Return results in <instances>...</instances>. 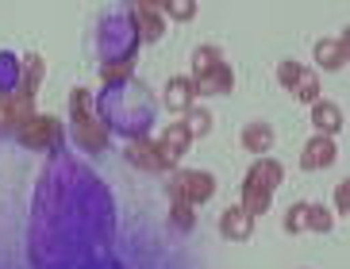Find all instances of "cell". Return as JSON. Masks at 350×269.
I'll return each instance as SVG.
<instances>
[{"label":"cell","mask_w":350,"mask_h":269,"mask_svg":"<svg viewBox=\"0 0 350 269\" xmlns=\"http://www.w3.org/2000/svg\"><path fill=\"white\" fill-rule=\"evenodd\" d=\"M212 193H216V177L200 173V169H185V173H177L174 181H170V197H174L177 204H189V208L212 200Z\"/></svg>","instance_id":"1"},{"label":"cell","mask_w":350,"mask_h":269,"mask_svg":"<svg viewBox=\"0 0 350 269\" xmlns=\"http://www.w3.org/2000/svg\"><path fill=\"white\" fill-rule=\"evenodd\" d=\"M35 119V100L23 93H4L0 96V131H20L23 124Z\"/></svg>","instance_id":"2"},{"label":"cell","mask_w":350,"mask_h":269,"mask_svg":"<svg viewBox=\"0 0 350 269\" xmlns=\"http://www.w3.org/2000/svg\"><path fill=\"white\" fill-rule=\"evenodd\" d=\"M331 212L327 208H319V204H293L288 208V216H285V231H331Z\"/></svg>","instance_id":"3"},{"label":"cell","mask_w":350,"mask_h":269,"mask_svg":"<svg viewBox=\"0 0 350 269\" xmlns=\"http://www.w3.org/2000/svg\"><path fill=\"white\" fill-rule=\"evenodd\" d=\"M127 162L139 169H150V173H165V169H174V162L165 158V150L158 143H150V139H135L131 146H127Z\"/></svg>","instance_id":"4"},{"label":"cell","mask_w":350,"mask_h":269,"mask_svg":"<svg viewBox=\"0 0 350 269\" xmlns=\"http://www.w3.org/2000/svg\"><path fill=\"white\" fill-rule=\"evenodd\" d=\"M58 134H62V124H58L54 115H35L31 124L20 127L23 146H31V150H46V146H54L58 143Z\"/></svg>","instance_id":"5"},{"label":"cell","mask_w":350,"mask_h":269,"mask_svg":"<svg viewBox=\"0 0 350 269\" xmlns=\"http://www.w3.org/2000/svg\"><path fill=\"white\" fill-rule=\"evenodd\" d=\"M135 23H139V35H143L146 42H158L165 35V20H162V8L158 4H150V0H139L131 8Z\"/></svg>","instance_id":"6"},{"label":"cell","mask_w":350,"mask_h":269,"mask_svg":"<svg viewBox=\"0 0 350 269\" xmlns=\"http://www.w3.org/2000/svg\"><path fill=\"white\" fill-rule=\"evenodd\" d=\"M193 81H196V96H227L231 85H235V73H231V66L219 62L216 70H208L204 77H193Z\"/></svg>","instance_id":"7"},{"label":"cell","mask_w":350,"mask_h":269,"mask_svg":"<svg viewBox=\"0 0 350 269\" xmlns=\"http://www.w3.org/2000/svg\"><path fill=\"white\" fill-rule=\"evenodd\" d=\"M281 181H285V166H281V162H273V158H258L254 166H250V173H247V185L266 188V193H273Z\"/></svg>","instance_id":"8"},{"label":"cell","mask_w":350,"mask_h":269,"mask_svg":"<svg viewBox=\"0 0 350 269\" xmlns=\"http://www.w3.org/2000/svg\"><path fill=\"white\" fill-rule=\"evenodd\" d=\"M73 139L89 150H104L108 146V127L96 119V115H81V119H73Z\"/></svg>","instance_id":"9"},{"label":"cell","mask_w":350,"mask_h":269,"mask_svg":"<svg viewBox=\"0 0 350 269\" xmlns=\"http://www.w3.org/2000/svg\"><path fill=\"white\" fill-rule=\"evenodd\" d=\"M335 162V139H327V134H316V139H308V146H304V154H300V166L304 169H323Z\"/></svg>","instance_id":"10"},{"label":"cell","mask_w":350,"mask_h":269,"mask_svg":"<svg viewBox=\"0 0 350 269\" xmlns=\"http://www.w3.org/2000/svg\"><path fill=\"white\" fill-rule=\"evenodd\" d=\"M219 231H224V238L243 242V238L254 235V216H250L247 208H227L224 219H219Z\"/></svg>","instance_id":"11"},{"label":"cell","mask_w":350,"mask_h":269,"mask_svg":"<svg viewBox=\"0 0 350 269\" xmlns=\"http://www.w3.org/2000/svg\"><path fill=\"white\" fill-rule=\"evenodd\" d=\"M347 46H350L347 35H339V39H319L316 42V62L323 66V70H342V66H347Z\"/></svg>","instance_id":"12"},{"label":"cell","mask_w":350,"mask_h":269,"mask_svg":"<svg viewBox=\"0 0 350 269\" xmlns=\"http://www.w3.org/2000/svg\"><path fill=\"white\" fill-rule=\"evenodd\" d=\"M189 143H193V134H189V127L181 124V119H177V124H170L162 131V139H158V146L165 150V158H170V162H177V158L185 154Z\"/></svg>","instance_id":"13"},{"label":"cell","mask_w":350,"mask_h":269,"mask_svg":"<svg viewBox=\"0 0 350 269\" xmlns=\"http://www.w3.org/2000/svg\"><path fill=\"white\" fill-rule=\"evenodd\" d=\"M312 124L319 127V134H335L342 131V112H339V104H327V100H316L312 104Z\"/></svg>","instance_id":"14"},{"label":"cell","mask_w":350,"mask_h":269,"mask_svg":"<svg viewBox=\"0 0 350 269\" xmlns=\"http://www.w3.org/2000/svg\"><path fill=\"white\" fill-rule=\"evenodd\" d=\"M193 100H196V81L193 77H174L170 89H165V104H170L174 112H189Z\"/></svg>","instance_id":"15"},{"label":"cell","mask_w":350,"mask_h":269,"mask_svg":"<svg viewBox=\"0 0 350 269\" xmlns=\"http://www.w3.org/2000/svg\"><path fill=\"white\" fill-rule=\"evenodd\" d=\"M39 81H42V58H39V54H27V62H23V77H20V85H16V93H23V96H31V100H35Z\"/></svg>","instance_id":"16"},{"label":"cell","mask_w":350,"mask_h":269,"mask_svg":"<svg viewBox=\"0 0 350 269\" xmlns=\"http://www.w3.org/2000/svg\"><path fill=\"white\" fill-rule=\"evenodd\" d=\"M243 146H247L250 154H266L269 146H273V127H266V124L243 127Z\"/></svg>","instance_id":"17"},{"label":"cell","mask_w":350,"mask_h":269,"mask_svg":"<svg viewBox=\"0 0 350 269\" xmlns=\"http://www.w3.org/2000/svg\"><path fill=\"white\" fill-rule=\"evenodd\" d=\"M269 197H273V193H266V188L243 185V204H239V208H247L250 216H262V212L269 208Z\"/></svg>","instance_id":"18"},{"label":"cell","mask_w":350,"mask_h":269,"mask_svg":"<svg viewBox=\"0 0 350 269\" xmlns=\"http://www.w3.org/2000/svg\"><path fill=\"white\" fill-rule=\"evenodd\" d=\"M219 62H224V58H219L216 46H196V54H193V73H196V77H204V73L216 70Z\"/></svg>","instance_id":"19"},{"label":"cell","mask_w":350,"mask_h":269,"mask_svg":"<svg viewBox=\"0 0 350 269\" xmlns=\"http://www.w3.org/2000/svg\"><path fill=\"white\" fill-rule=\"evenodd\" d=\"M181 124H185V127H189V134L196 139V134H208V131H212V115H208L204 108H189Z\"/></svg>","instance_id":"20"},{"label":"cell","mask_w":350,"mask_h":269,"mask_svg":"<svg viewBox=\"0 0 350 269\" xmlns=\"http://www.w3.org/2000/svg\"><path fill=\"white\" fill-rule=\"evenodd\" d=\"M293 93H297V100H304V104H316V100H319V81L312 77L308 70H304V77H300V81L293 85Z\"/></svg>","instance_id":"21"},{"label":"cell","mask_w":350,"mask_h":269,"mask_svg":"<svg viewBox=\"0 0 350 269\" xmlns=\"http://www.w3.org/2000/svg\"><path fill=\"white\" fill-rule=\"evenodd\" d=\"M131 70H135V58H124V62H104L100 66V77L104 81H120V77H131Z\"/></svg>","instance_id":"22"},{"label":"cell","mask_w":350,"mask_h":269,"mask_svg":"<svg viewBox=\"0 0 350 269\" xmlns=\"http://www.w3.org/2000/svg\"><path fill=\"white\" fill-rule=\"evenodd\" d=\"M16 62H12L8 54H4V58H0V96L4 93H16Z\"/></svg>","instance_id":"23"},{"label":"cell","mask_w":350,"mask_h":269,"mask_svg":"<svg viewBox=\"0 0 350 269\" xmlns=\"http://www.w3.org/2000/svg\"><path fill=\"white\" fill-rule=\"evenodd\" d=\"M162 12H170L174 20H193L196 16V4L193 0H165V4H158Z\"/></svg>","instance_id":"24"},{"label":"cell","mask_w":350,"mask_h":269,"mask_svg":"<svg viewBox=\"0 0 350 269\" xmlns=\"http://www.w3.org/2000/svg\"><path fill=\"white\" fill-rule=\"evenodd\" d=\"M300 77H304V66H300V62H281V66H278V81L288 85V89H293Z\"/></svg>","instance_id":"25"},{"label":"cell","mask_w":350,"mask_h":269,"mask_svg":"<svg viewBox=\"0 0 350 269\" xmlns=\"http://www.w3.org/2000/svg\"><path fill=\"white\" fill-rule=\"evenodd\" d=\"M170 219H174V227H193V208H189V204H177V200H174V212H170Z\"/></svg>","instance_id":"26"},{"label":"cell","mask_w":350,"mask_h":269,"mask_svg":"<svg viewBox=\"0 0 350 269\" xmlns=\"http://www.w3.org/2000/svg\"><path fill=\"white\" fill-rule=\"evenodd\" d=\"M335 204H339V216H347L350 212V181H339V188H335Z\"/></svg>","instance_id":"27"}]
</instances>
